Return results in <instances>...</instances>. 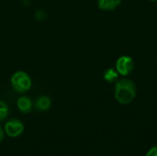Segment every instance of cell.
Returning a JSON list of instances; mask_svg holds the SVG:
<instances>
[{"label": "cell", "mask_w": 157, "mask_h": 156, "mask_svg": "<svg viewBox=\"0 0 157 156\" xmlns=\"http://www.w3.org/2000/svg\"><path fill=\"white\" fill-rule=\"evenodd\" d=\"M122 0H98V6L103 11H113L121 5Z\"/></svg>", "instance_id": "5b68a950"}, {"label": "cell", "mask_w": 157, "mask_h": 156, "mask_svg": "<svg viewBox=\"0 0 157 156\" xmlns=\"http://www.w3.org/2000/svg\"><path fill=\"white\" fill-rule=\"evenodd\" d=\"M23 131H24V125L17 119L9 120L5 124V132L10 138H17L19 135H21Z\"/></svg>", "instance_id": "277c9868"}, {"label": "cell", "mask_w": 157, "mask_h": 156, "mask_svg": "<svg viewBox=\"0 0 157 156\" xmlns=\"http://www.w3.org/2000/svg\"><path fill=\"white\" fill-rule=\"evenodd\" d=\"M119 73L114 68H108L103 74V78L108 83H116V81L119 79Z\"/></svg>", "instance_id": "ba28073f"}, {"label": "cell", "mask_w": 157, "mask_h": 156, "mask_svg": "<svg viewBox=\"0 0 157 156\" xmlns=\"http://www.w3.org/2000/svg\"><path fill=\"white\" fill-rule=\"evenodd\" d=\"M51 105H52V101L48 97H40L35 102V108L40 111L48 110L51 108Z\"/></svg>", "instance_id": "52a82bcc"}, {"label": "cell", "mask_w": 157, "mask_h": 156, "mask_svg": "<svg viewBox=\"0 0 157 156\" xmlns=\"http://www.w3.org/2000/svg\"><path fill=\"white\" fill-rule=\"evenodd\" d=\"M135 63L132 57L129 55H122L118 58L116 62V70L121 76L130 75L134 70Z\"/></svg>", "instance_id": "3957f363"}, {"label": "cell", "mask_w": 157, "mask_h": 156, "mask_svg": "<svg viewBox=\"0 0 157 156\" xmlns=\"http://www.w3.org/2000/svg\"><path fill=\"white\" fill-rule=\"evenodd\" d=\"M149 1H151V2H157V0H149Z\"/></svg>", "instance_id": "7c38bea8"}, {"label": "cell", "mask_w": 157, "mask_h": 156, "mask_svg": "<svg viewBox=\"0 0 157 156\" xmlns=\"http://www.w3.org/2000/svg\"><path fill=\"white\" fill-rule=\"evenodd\" d=\"M11 85L16 92L25 93L31 87V79L25 72L18 71L12 75Z\"/></svg>", "instance_id": "7a4b0ae2"}, {"label": "cell", "mask_w": 157, "mask_h": 156, "mask_svg": "<svg viewBox=\"0 0 157 156\" xmlns=\"http://www.w3.org/2000/svg\"><path fill=\"white\" fill-rule=\"evenodd\" d=\"M7 115H8V108L4 101L0 100V122L5 120Z\"/></svg>", "instance_id": "9c48e42d"}, {"label": "cell", "mask_w": 157, "mask_h": 156, "mask_svg": "<svg viewBox=\"0 0 157 156\" xmlns=\"http://www.w3.org/2000/svg\"><path fill=\"white\" fill-rule=\"evenodd\" d=\"M137 95L135 83L129 78L118 79L114 86V97L118 103L129 105L133 102Z\"/></svg>", "instance_id": "6da1fadb"}, {"label": "cell", "mask_w": 157, "mask_h": 156, "mask_svg": "<svg viewBox=\"0 0 157 156\" xmlns=\"http://www.w3.org/2000/svg\"><path fill=\"white\" fill-rule=\"evenodd\" d=\"M17 106L20 112L27 114V113L30 112L32 109V101L28 97H21L17 99Z\"/></svg>", "instance_id": "8992f818"}, {"label": "cell", "mask_w": 157, "mask_h": 156, "mask_svg": "<svg viewBox=\"0 0 157 156\" xmlns=\"http://www.w3.org/2000/svg\"><path fill=\"white\" fill-rule=\"evenodd\" d=\"M145 156H157V146H155L153 148H151Z\"/></svg>", "instance_id": "30bf717a"}, {"label": "cell", "mask_w": 157, "mask_h": 156, "mask_svg": "<svg viewBox=\"0 0 157 156\" xmlns=\"http://www.w3.org/2000/svg\"><path fill=\"white\" fill-rule=\"evenodd\" d=\"M4 137H5V132H4V130L2 129V127L0 126V143L4 140Z\"/></svg>", "instance_id": "8fae6325"}]
</instances>
